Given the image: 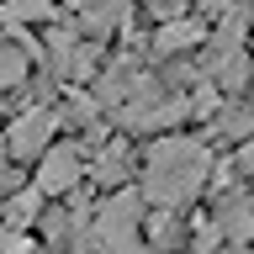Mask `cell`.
<instances>
[{
	"label": "cell",
	"instance_id": "6da1fadb",
	"mask_svg": "<svg viewBox=\"0 0 254 254\" xmlns=\"http://www.w3.org/2000/svg\"><path fill=\"white\" fill-rule=\"evenodd\" d=\"M206 170H212V154H206L201 138H186V132L159 138L148 148V159H143V190L138 196L164 206V212H175V206H186L206 186Z\"/></svg>",
	"mask_w": 254,
	"mask_h": 254
},
{
	"label": "cell",
	"instance_id": "7a4b0ae2",
	"mask_svg": "<svg viewBox=\"0 0 254 254\" xmlns=\"http://www.w3.org/2000/svg\"><path fill=\"white\" fill-rule=\"evenodd\" d=\"M138 222H143V196L132 186H122V190H111L106 201L95 206V217H85V233L79 238L95 254H143Z\"/></svg>",
	"mask_w": 254,
	"mask_h": 254
},
{
	"label": "cell",
	"instance_id": "3957f363",
	"mask_svg": "<svg viewBox=\"0 0 254 254\" xmlns=\"http://www.w3.org/2000/svg\"><path fill=\"white\" fill-rule=\"evenodd\" d=\"M59 122H64V111H53V106H32V111H21V117L5 127V154H11V159H37L48 143H53Z\"/></svg>",
	"mask_w": 254,
	"mask_h": 254
},
{
	"label": "cell",
	"instance_id": "277c9868",
	"mask_svg": "<svg viewBox=\"0 0 254 254\" xmlns=\"http://www.w3.org/2000/svg\"><path fill=\"white\" fill-rule=\"evenodd\" d=\"M79 175H85V148H79V143H48L43 154H37V190H43V196L74 190Z\"/></svg>",
	"mask_w": 254,
	"mask_h": 254
},
{
	"label": "cell",
	"instance_id": "5b68a950",
	"mask_svg": "<svg viewBox=\"0 0 254 254\" xmlns=\"http://www.w3.org/2000/svg\"><path fill=\"white\" fill-rule=\"evenodd\" d=\"M79 16V27L90 32V37H106V32H117L127 21V11H132V0H69Z\"/></svg>",
	"mask_w": 254,
	"mask_h": 254
},
{
	"label": "cell",
	"instance_id": "8992f818",
	"mask_svg": "<svg viewBox=\"0 0 254 254\" xmlns=\"http://www.w3.org/2000/svg\"><path fill=\"white\" fill-rule=\"evenodd\" d=\"M90 180H95V186L122 190V180H127V148H122V143H117V148H106V154L90 164Z\"/></svg>",
	"mask_w": 254,
	"mask_h": 254
},
{
	"label": "cell",
	"instance_id": "52a82bcc",
	"mask_svg": "<svg viewBox=\"0 0 254 254\" xmlns=\"http://www.w3.org/2000/svg\"><path fill=\"white\" fill-rule=\"evenodd\" d=\"M53 16V0H0V27H27Z\"/></svg>",
	"mask_w": 254,
	"mask_h": 254
},
{
	"label": "cell",
	"instance_id": "ba28073f",
	"mask_svg": "<svg viewBox=\"0 0 254 254\" xmlns=\"http://www.w3.org/2000/svg\"><path fill=\"white\" fill-rule=\"evenodd\" d=\"M190 43H201V21H164L159 27V53H186Z\"/></svg>",
	"mask_w": 254,
	"mask_h": 254
},
{
	"label": "cell",
	"instance_id": "9c48e42d",
	"mask_svg": "<svg viewBox=\"0 0 254 254\" xmlns=\"http://www.w3.org/2000/svg\"><path fill=\"white\" fill-rule=\"evenodd\" d=\"M21 79H27V48L0 37V90H16Z\"/></svg>",
	"mask_w": 254,
	"mask_h": 254
},
{
	"label": "cell",
	"instance_id": "30bf717a",
	"mask_svg": "<svg viewBox=\"0 0 254 254\" xmlns=\"http://www.w3.org/2000/svg\"><path fill=\"white\" fill-rule=\"evenodd\" d=\"M37 206H43V190H37V186L21 190V196H11V201H5V228H16V233H21V228L37 217Z\"/></svg>",
	"mask_w": 254,
	"mask_h": 254
},
{
	"label": "cell",
	"instance_id": "8fae6325",
	"mask_svg": "<svg viewBox=\"0 0 254 254\" xmlns=\"http://www.w3.org/2000/svg\"><path fill=\"white\" fill-rule=\"evenodd\" d=\"M217 233H228V238H249V233H254V206H249V201H233V206L217 217Z\"/></svg>",
	"mask_w": 254,
	"mask_h": 254
},
{
	"label": "cell",
	"instance_id": "7c38bea8",
	"mask_svg": "<svg viewBox=\"0 0 254 254\" xmlns=\"http://www.w3.org/2000/svg\"><path fill=\"white\" fill-rule=\"evenodd\" d=\"M0 254H27V238L16 228H5V222H0Z\"/></svg>",
	"mask_w": 254,
	"mask_h": 254
},
{
	"label": "cell",
	"instance_id": "4fadbf2b",
	"mask_svg": "<svg viewBox=\"0 0 254 254\" xmlns=\"http://www.w3.org/2000/svg\"><path fill=\"white\" fill-rule=\"evenodd\" d=\"M0 190H11V154H5V138H0Z\"/></svg>",
	"mask_w": 254,
	"mask_h": 254
},
{
	"label": "cell",
	"instance_id": "5bb4252c",
	"mask_svg": "<svg viewBox=\"0 0 254 254\" xmlns=\"http://www.w3.org/2000/svg\"><path fill=\"white\" fill-rule=\"evenodd\" d=\"M148 5H154V11H170V5H180V0H148Z\"/></svg>",
	"mask_w": 254,
	"mask_h": 254
},
{
	"label": "cell",
	"instance_id": "9a60e30c",
	"mask_svg": "<svg viewBox=\"0 0 254 254\" xmlns=\"http://www.w3.org/2000/svg\"><path fill=\"white\" fill-rule=\"evenodd\" d=\"M244 164H254V143H249V148H244Z\"/></svg>",
	"mask_w": 254,
	"mask_h": 254
}]
</instances>
